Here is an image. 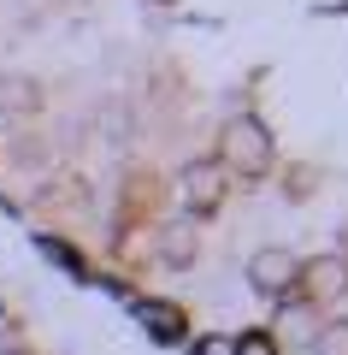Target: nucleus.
I'll return each mask as SVG.
<instances>
[{"label": "nucleus", "instance_id": "2", "mask_svg": "<svg viewBox=\"0 0 348 355\" xmlns=\"http://www.w3.org/2000/svg\"><path fill=\"white\" fill-rule=\"evenodd\" d=\"M177 196H183L189 219H195V214H212V207L224 202V166H219V160H189L183 178H177Z\"/></svg>", "mask_w": 348, "mask_h": 355}, {"label": "nucleus", "instance_id": "3", "mask_svg": "<svg viewBox=\"0 0 348 355\" xmlns=\"http://www.w3.org/2000/svg\"><path fill=\"white\" fill-rule=\"evenodd\" d=\"M248 284H254L260 296H289V291L301 284V261H295L289 249H260V254L248 261Z\"/></svg>", "mask_w": 348, "mask_h": 355}, {"label": "nucleus", "instance_id": "4", "mask_svg": "<svg viewBox=\"0 0 348 355\" xmlns=\"http://www.w3.org/2000/svg\"><path fill=\"white\" fill-rule=\"evenodd\" d=\"M301 284H307L313 302H336V296L348 291V261L342 254H319V261L301 266Z\"/></svg>", "mask_w": 348, "mask_h": 355}, {"label": "nucleus", "instance_id": "10", "mask_svg": "<svg viewBox=\"0 0 348 355\" xmlns=\"http://www.w3.org/2000/svg\"><path fill=\"white\" fill-rule=\"evenodd\" d=\"M237 355H277V349H272L266 331H248V338H237Z\"/></svg>", "mask_w": 348, "mask_h": 355}, {"label": "nucleus", "instance_id": "11", "mask_svg": "<svg viewBox=\"0 0 348 355\" xmlns=\"http://www.w3.org/2000/svg\"><path fill=\"white\" fill-rule=\"evenodd\" d=\"M195 355H237V338H201Z\"/></svg>", "mask_w": 348, "mask_h": 355}, {"label": "nucleus", "instance_id": "8", "mask_svg": "<svg viewBox=\"0 0 348 355\" xmlns=\"http://www.w3.org/2000/svg\"><path fill=\"white\" fill-rule=\"evenodd\" d=\"M313 349H319V355H348V320H331V326H319Z\"/></svg>", "mask_w": 348, "mask_h": 355}, {"label": "nucleus", "instance_id": "1", "mask_svg": "<svg viewBox=\"0 0 348 355\" xmlns=\"http://www.w3.org/2000/svg\"><path fill=\"white\" fill-rule=\"evenodd\" d=\"M219 166H230L237 178H266L272 172V137L260 119H230L219 137Z\"/></svg>", "mask_w": 348, "mask_h": 355}, {"label": "nucleus", "instance_id": "9", "mask_svg": "<svg viewBox=\"0 0 348 355\" xmlns=\"http://www.w3.org/2000/svg\"><path fill=\"white\" fill-rule=\"evenodd\" d=\"M36 249H42V254H48V261H53V266H65V272H83V254H77V249H65V243H59V237H36Z\"/></svg>", "mask_w": 348, "mask_h": 355}, {"label": "nucleus", "instance_id": "7", "mask_svg": "<svg viewBox=\"0 0 348 355\" xmlns=\"http://www.w3.org/2000/svg\"><path fill=\"white\" fill-rule=\"evenodd\" d=\"M136 320H142V331H148V338H165V343L183 338V314H177L172 302H136Z\"/></svg>", "mask_w": 348, "mask_h": 355}, {"label": "nucleus", "instance_id": "6", "mask_svg": "<svg viewBox=\"0 0 348 355\" xmlns=\"http://www.w3.org/2000/svg\"><path fill=\"white\" fill-rule=\"evenodd\" d=\"M160 254H165V266H189L201 254V225H195V219H165Z\"/></svg>", "mask_w": 348, "mask_h": 355}, {"label": "nucleus", "instance_id": "5", "mask_svg": "<svg viewBox=\"0 0 348 355\" xmlns=\"http://www.w3.org/2000/svg\"><path fill=\"white\" fill-rule=\"evenodd\" d=\"M42 107V83L24 71H0V113L6 119H30Z\"/></svg>", "mask_w": 348, "mask_h": 355}]
</instances>
